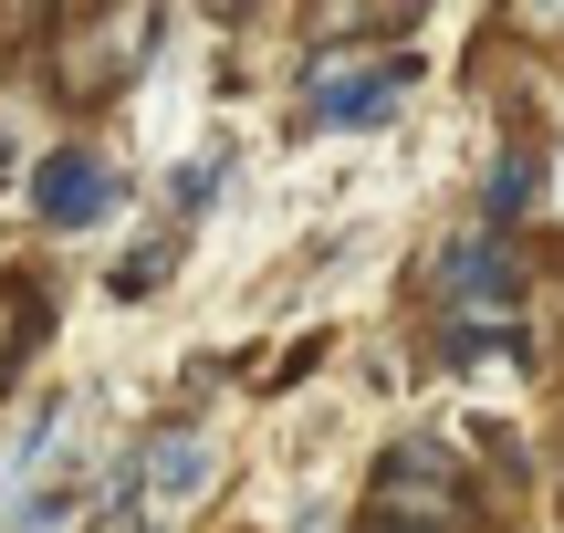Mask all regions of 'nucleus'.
Instances as JSON below:
<instances>
[{"label":"nucleus","instance_id":"nucleus-1","mask_svg":"<svg viewBox=\"0 0 564 533\" xmlns=\"http://www.w3.org/2000/svg\"><path fill=\"white\" fill-rule=\"evenodd\" d=\"M377 513L460 533V513H470V492H460V460H449V450H429V439L387 450V460H377Z\"/></svg>","mask_w":564,"mask_h":533},{"label":"nucleus","instance_id":"nucleus-2","mask_svg":"<svg viewBox=\"0 0 564 533\" xmlns=\"http://www.w3.org/2000/svg\"><path fill=\"white\" fill-rule=\"evenodd\" d=\"M137 53H147V11L126 0V11H95V21H74V32H63L42 63H53V84H63V95H105V84H116Z\"/></svg>","mask_w":564,"mask_h":533},{"label":"nucleus","instance_id":"nucleus-3","mask_svg":"<svg viewBox=\"0 0 564 533\" xmlns=\"http://www.w3.org/2000/svg\"><path fill=\"white\" fill-rule=\"evenodd\" d=\"M209 460H220V450H209V429H158V439H147V460H137V513H147V533H167L188 502L209 492Z\"/></svg>","mask_w":564,"mask_h":533},{"label":"nucleus","instance_id":"nucleus-4","mask_svg":"<svg viewBox=\"0 0 564 533\" xmlns=\"http://www.w3.org/2000/svg\"><path fill=\"white\" fill-rule=\"evenodd\" d=\"M398 95H408V63L387 53V63H335L324 53L314 63V126H377V116H398Z\"/></svg>","mask_w":564,"mask_h":533},{"label":"nucleus","instance_id":"nucleus-5","mask_svg":"<svg viewBox=\"0 0 564 533\" xmlns=\"http://www.w3.org/2000/svg\"><path fill=\"white\" fill-rule=\"evenodd\" d=\"M32 199H42V220H53V230H84V220H105V209H116V178H105L84 146H63V157H42Z\"/></svg>","mask_w":564,"mask_h":533},{"label":"nucleus","instance_id":"nucleus-6","mask_svg":"<svg viewBox=\"0 0 564 533\" xmlns=\"http://www.w3.org/2000/svg\"><path fill=\"white\" fill-rule=\"evenodd\" d=\"M440 293L470 314V335H491V325H502V304H512V262L491 241H470V251H449V262H440Z\"/></svg>","mask_w":564,"mask_h":533},{"label":"nucleus","instance_id":"nucleus-7","mask_svg":"<svg viewBox=\"0 0 564 533\" xmlns=\"http://www.w3.org/2000/svg\"><path fill=\"white\" fill-rule=\"evenodd\" d=\"M523 178H533V157L512 146V157H502V178H491V220H512V209H523Z\"/></svg>","mask_w":564,"mask_h":533},{"label":"nucleus","instance_id":"nucleus-8","mask_svg":"<svg viewBox=\"0 0 564 533\" xmlns=\"http://www.w3.org/2000/svg\"><path fill=\"white\" fill-rule=\"evenodd\" d=\"M167 283V251H137V262H116V293H158Z\"/></svg>","mask_w":564,"mask_h":533},{"label":"nucleus","instance_id":"nucleus-9","mask_svg":"<svg viewBox=\"0 0 564 533\" xmlns=\"http://www.w3.org/2000/svg\"><path fill=\"white\" fill-rule=\"evenodd\" d=\"M512 11H523V32H554L564 42V0H512Z\"/></svg>","mask_w":564,"mask_h":533},{"label":"nucleus","instance_id":"nucleus-10","mask_svg":"<svg viewBox=\"0 0 564 533\" xmlns=\"http://www.w3.org/2000/svg\"><path fill=\"white\" fill-rule=\"evenodd\" d=\"M366 533H440V523H398V513H366Z\"/></svg>","mask_w":564,"mask_h":533},{"label":"nucleus","instance_id":"nucleus-11","mask_svg":"<svg viewBox=\"0 0 564 533\" xmlns=\"http://www.w3.org/2000/svg\"><path fill=\"white\" fill-rule=\"evenodd\" d=\"M387 11H398V21H408V11H419V0H387Z\"/></svg>","mask_w":564,"mask_h":533},{"label":"nucleus","instance_id":"nucleus-12","mask_svg":"<svg viewBox=\"0 0 564 533\" xmlns=\"http://www.w3.org/2000/svg\"><path fill=\"white\" fill-rule=\"evenodd\" d=\"M199 11H230V0H199Z\"/></svg>","mask_w":564,"mask_h":533}]
</instances>
